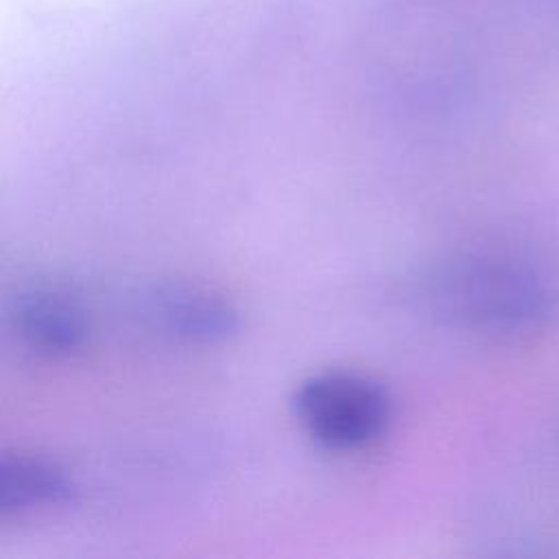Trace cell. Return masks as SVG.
<instances>
[{"instance_id": "obj_1", "label": "cell", "mask_w": 559, "mask_h": 559, "mask_svg": "<svg viewBox=\"0 0 559 559\" xmlns=\"http://www.w3.org/2000/svg\"><path fill=\"white\" fill-rule=\"evenodd\" d=\"M426 299L456 328L515 336L550 321L559 290L548 271L531 260L509 253H463L428 275Z\"/></svg>"}, {"instance_id": "obj_2", "label": "cell", "mask_w": 559, "mask_h": 559, "mask_svg": "<svg viewBox=\"0 0 559 559\" xmlns=\"http://www.w3.org/2000/svg\"><path fill=\"white\" fill-rule=\"evenodd\" d=\"M293 406L317 441L338 450L371 443L391 417L386 391L378 382L347 371L306 378L293 395Z\"/></svg>"}, {"instance_id": "obj_3", "label": "cell", "mask_w": 559, "mask_h": 559, "mask_svg": "<svg viewBox=\"0 0 559 559\" xmlns=\"http://www.w3.org/2000/svg\"><path fill=\"white\" fill-rule=\"evenodd\" d=\"M144 319L164 336L212 345L236 334L238 310L216 288L194 282L155 284L142 299Z\"/></svg>"}, {"instance_id": "obj_4", "label": "cell", "mask_w": 559, "mask_h": 559, "mask_svg": "<svg viewBox=\"0 0 559 559\" xmlns=\"http://www.w3.org/2000/svg\"><path fill=\"white\" fill-rule=\"evenodd\" d=\"M9 323L28 349L48 358L76 354L90 336L85 308L55 286L22 288L9 304Z\"/></svg>"}, {"instance_id": "obj_5", "label": "cell", "mask_w": 559, "mask_h": 559, "mask_svg": "<svg viewBox=\"0 0 559 559\" xmlns=\"http://www.w3.org/2000/svg\"><path fill=\"white\" fill-rule=\"evenodd\" d=\"M74 487L63 467L37 454H4L0 461V513L24 515L72 500Z\"/></svg>"}]
</instances>
